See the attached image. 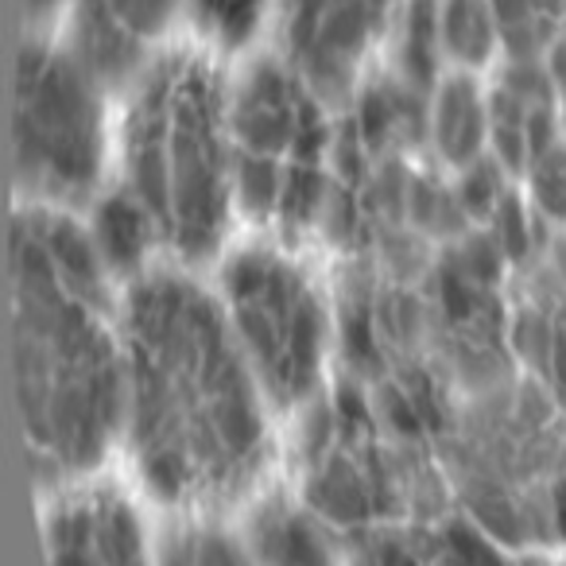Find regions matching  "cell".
<instances>
[{"label":"cell","mask_w":566,"mask_h":566,"mask_svg":"<svg viewBox=\"0 0 566 566\" xmlns=\"http://www.w3.org/2000/svg\"><path fill=\"white\" fill-rule=\"evenodd\" d=\"M159 566H260L244 527L226 516H175L159 539Z\"/></svg>","instance_id":"cell-15"},{"label":"cell","mask_w":566,"mask_h":566,"mask_svg":"<svg viewBox=\"0 0 566 566\" xmlns=\"http://www.w3.org/2000/svg\"><path fill=\"white\" fill-rule=\"evenodd\" d=\"M280 0H187L182 28L206 55L241 59L275 28Z\"/></svg>","instance_id":"cell-14"},{"label":"cell","mask_w":566,"mask_h":566,"mask_svg":"<svg viewBox=\"0 0 566 566\" xmlns=\"http://www.w3.org/2000/svg\"><path fill=\"white\" fill-rule=\"evenodd\" d=\"M120 292L78 213L17 206L9 229L12 400L28 470L48 493L97 478L120 450Z\"/></svg>","instance_id":"cell-2"},{"label":"cell","mask_w":566,"mask_h":566,"mask_svg":"<svg viewBox=\"0 0 566 566\" xmlns=\"http://www.w3.org/2000/svg\"><path fill=\"white\" fill-rule=\"evenodd\" d=\"M182 12L187 0H71L59 35L120 94L164 55Z\"/></svg>","instance_id":"cell-9"},{"label":"cell","mask_w":566,"mask_h":566,"mask_svg":"<svg viewBox=\"0 0 566 566\" xmlns=\"http://www.w3.org/2000/svg\"><path fill=\"white\" fill-rule=\"evenodd\" d=\"M434 35L447 71L485 74L509 59L493 0H434Z\"/></svg>","instance_id":"cell-13"},{"label":"cell","mask_w":566,"mask_h":566,"mask_svg":"<svg viewBox=\"0 0 566 566\" xmlns=\"http://www.w3.org/2000/svg\"><path fill=\"white\" fill-rule=\"evenodd\" d=\"M213 295L275 411L311 408L334 357V303L318 268L280 237H249L218 256Z\"/></svg>","instance_id":"cell-5"},{"label":"cell","mask_w":566,"mask_h":566,"mask_svg":"<svg viewBox=\"0 0 566 566\" xmlns=\"http://www.w3.org/2000/svg\"><path fill=\"white\" fill-rule=\"evenodd\" d=\"M315 90L303 82L283 55H260L229 86L233 140L241 156L272 159V164L307 171L326 167L331 120Z\"/></svg>","instance_id":"cell-7"},{"label":"cell","mask_w":566,"mask_h":566,"mask_svg":"<svg viewBox=\"0 0 566 566\" xmlns=\"http://www.w3.org/2000/svg\"><path fill=\"white\" fill-rule=\"evenodd\" d=\"M547 71H551V86H555L558 117H563V128H566V40L547 55Z\"/></svg>","instance_id":"cell-20"},{"label":"cell","mask_w":566,"mask_h":566,"mask_svg":"<svg viewBox=\"0 0 566 566\" xmlns=\"http://www.w3.org/2000/svg\"><path fill=\"white\" fill-rule=\"evenodd\" d=\"M221 63L167 48L120 90L117 187L151 213L171 264L198 268L229 249L237 213V140Z\"/></svg>","instance_id":"cell-3"},{"label":"cell","mask_w":566,"mask_h":566,"mask_svg":"<svg viewBox=\"0 0 566 566\" xmlns=\"http://www.w3.org/2000/svg\"><path fill=\"white\" fill-rule=\"evenodd\" d=\"M113 90L59 32H28L12 78V182L24 206L86 210L117 159Z\"/></svg>","instance_id":"cell-4"},{"label":"cell","mask_w":566,"mask_h":566,"mask_svg":"<svg viewBox=\"0 0 566 566\" xmlns=\"http://www.w3.org/2000/svg\"><path fill=\"white\" fill-rule=\"evenodd\" d=\"M563 292V287H558ZM527 354L539 357L551 388L566 396V292L547 300L527 315Z\"/></svg>","instance_id":"cell-18"},{"label":"cell","mask_w":566,"mask_h":566,"mask_svg":"<svg viewBox=\"0 0 566 566\" xmlns=\"http://www.w3.org/2000/svg\"><path fill=\"white\" fill-rule=\"evenodd\" d=\"M427 140L434 156L458 171L485 164L493 148V97L481 86V74L447 71L434 78L427 97Z\"/></svg>","instance_id":"cell-11"},{"label":"cell","mask_w":566,"mask_h":566,"mask_svg":"<svg viewBox=\"0 0 566 566\" xmlns=\"http://www.w3.org/2000/svg\"><path fill=\"white\" fill-rule=\"evenodd\" d=\"M539 520H543V532L566 551V439L555 442L547 473H543Z\"/></svg>","instance_id":"cell-19"},{"label":"cell","mask_w":566,"mask_h":566,"mask_svg":"<svg viewBox=\"0 0 566 566\" xmlns=\"http://www.w3.org/2000/svg\"><path fill=\"white\" fill-rule=\"evenodd\" d=\"M509 59H547L566 40V0H493Z\"/></svg>","instance_id":"cell-16"},{"label":"cell","mask_w":566,"mask_h":566,"mask_svg":"<svg viewBox=\"0 0 566 566\" xmlns=\"http://www.w3.org/2000/svg\"><path fill=\"white\" fill-rule=\"evenodd\" d=\"M555 283L566 292V237L558 241V249H555Z\"/></svg>","instance_id":"cell-21"},{"label":"cell","mask_w":566,"mask_h":566,"mask_svg":"<svg viewBox=\"0 0 566 566\" xmlns=\"http://www.w3.org/2000/svg\"><path fill=\"white\" fill-rule=\"evenodd\" d=\"M241 527L260 566H354L326 520L280 489H264L244 509Z\"/></svg>","instance_id":"cell-10"},{"label":"cell","mask_w":566,"mask_h":566,"mask_svg":"<svg viewBox=\"0 0 566 566\" xmlns=\"http://www.w3.org/2000/svg\"><path fill=\"white\" fill-rule=\"evenodd\" d=\"M43 543L48 566H159L140 501L102 473L51 489Z\"/></svg>","instance_id":"cell-8"},{"label":"cell","mask_w":566,"mask_h":566,"mask_svg":"<svg viewBox=\"0 0 566 566\" xmlns=\"http://www.w3.org/2000/svg\"><path fill=\"white\" fill-rule=\"evenodd\" d=\"M524 190H527V206H532L539 218L566 226V140L543 144L524 167Z\"/></svg>","instance_id":"cell-17"},{"label":"cell","mask_w":566,"mask_h":566,"mask_svg":"<svg viewBox=\"0 0 566 566\" xmlns=\"http://www.w3.org/2000/svg\"><path fill=\"white\" fill-rule=\"evenodd\" d=\"M120 450L148 501L175 516H229L268 489L275 403L195 268L156 264L120 292Z\"/></svg>","instance_id":"cell-1"},{"label":"cell","mask_w":566,"mask_h":566,"mask_svg":"<svg viewBox=\"0 0 566 566\" xmlns=\"http://www.w3.org/2000/svg\"><path fill=\"white\" fill-rule=\"evenodd\" d=\"M82 221H86V233L94 241L102 264L109 268V275L120 287H128L133 280H140L144 272H151V268L167 260L151 213L117 182H109L86 206V218Z\"/></svg>","instance_id":"cell-12"},{"label":"cell","mask_w":566,"mask_h":566,"mask_svg":"<svg viewBox=\"0 0 566 566\" xmlns=\"http://www.w3.org/2000/svg\"><path fill=\"white\" fill-rule=\"evenodd\" d=\"M408 0H280V55L323 102L338 105L373 78Z\"/></svg>","instance_id":"cell-6"}]
</instances>
